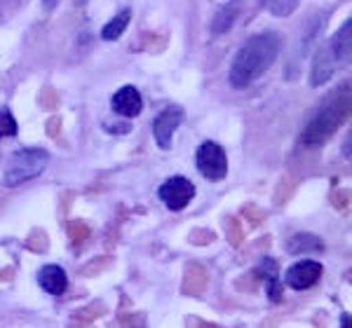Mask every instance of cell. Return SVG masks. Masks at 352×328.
<instances>
[{"label": "cell", "mask_w": 352, "mask_h": 328, "mask_svg": "<svg viewBox=\"0 0 352 328\" xmlns=\"http://www.w3.org/2000/svg\"><path fill=\"white\" fill-rule=\"evenodd\" d=\"M12 277H14V270H5V272H0V281L12 279Z\"/></svg>", "instance_id": "f546056e"}, {"label": "cell", "mask_w": 352, "mask_h": 328, "mask_svg": "<svg viewBox=\"0 0 352 328\" xmlns=\"http://www.w3.org/2000/svg\"><path fill=\"white\" fill-rule=\"evenodd\" d=\"M237 16V8L235 5H228V8L219 10L217 16H214V24H212V31L214 33H223L228 31V28L232 26V19Z\"/></svg>", "instance_id": "e0dca14e"}, {"label": "cell", "mask_w": 352, "mask_h": 328, "mask_svg": "<svg viewBox=\"0 0 352 328\" xmlns=\"http://www.w3.org/2000/svg\"><path fill=\"white\" fill-rule=\"evenodd\" d=\"M106 268H109V260H106V258H99V260H94L92 265H85V268H82V274H85V277L99 274V272H104Z\"/></svg>", "instance_id": "cb8c5ba5"}, {"label": "cell", "mask_w": 352, "mask_h": 328, "mask_svg": "<svg viewBox=\"0 0 352 328\" xmlns=\"http://www.w3.org/2000/svg\"><path fill=\"white\" fill-rule=\"evenodd\" d=\"M106 314H109V307H106L104 303L94 301V303L85 305V307H80V309H76L71 319H76V321H87V324H92L94 319H101V316H106Z\"/></svg>", "instance_id": "9a60e30c"}, {"label": "cell", "mask_w": 352, "mask_h": 328, "mask_svg": "<svg viewBox=\"0 0 352 328\" xmlns=\"http://www.w3.org/2000/svg\"><path fill=\"white\" fill-rule=\"evenodd\" d=\"M350 115V89L348 84L333 92L324 104L320 106L317 115L305 124L303 134H300V143L303 145H322L333 137V132L348 120Z\"/></svg>", "instance_id": "7a4b0ae2"}, {"label": "cell", "mask_w": 352, "mask_h": 328, "mask_svg": "<svg viewBox=\"0 0 352 328\" xmlns=\"http://www.w3.org/2000/svg\"><path fill=\"white\" fill-rule=\"evenodd\" d=\"M16 134V120L8 108H0V139L14 137Z\"/></svg>", "instance_id": "d6986e66"}, {"label": "cell", "mask_w": 352, "mask_h": 328, "mask_svg": "<svg viewBox=\"0 0 352 328\" xmlns=\"http://www.w3.org/2000/svg\"><path fill=\"white\" fill-rule=\"evenodd\" d=\"M43 5H45V10H54L56 5H59V0H43Z\"/></svg>", "instance_id": "f1b7e54d"}, {"label": "cell", "mask_w": 352, "mask_h": 328, "mask_svg": "<svg viewBox=\"0 0 352 328\" xmlns=\"http://www.w3.org/2000/svg\"><path fill=\"white\" fill-rule=\"evenodd\" d=\"M212 239H214L212 233H195V235H192V242H195V244H197V242H212Z\"/></svg>", "instance_id": "484cf974"}, {"label": "cell", "mask_w": 352, "mask_h": 328, "mask_svg": "<svg viewBox=\"0 0 352 328\" xmlns=\"http://www.w3.org/2000/svg\"><path fill=\"white\" fill-rule=\"evenodd\" d=\"M195 162L200 174L207 180H221L228 174V157H226L223 148L219 143H214V141H204L197 148Z\"/></svg>", "instance_id": "277c9868"}, {"label": "cell", "mask_w": 352, "mask_h": 328, "mask_svg": "<svg viewBox=\"0 0 352 328\" xmlns=\"http://www.w3.org/2000/svg\"><path fill=\"white\" fill-rule=\"evenodd\" d=\"M228 237H230L232 246H240V244H242V239H244L242 228H240V225H237L232 218H228Z\"/></svg>", "instance_id": "603a6c76"}, {"label": "cell", "mask_w": 352, "mask_h": 328, "mask_svg": "<svg viewBox=\"0 0 352 328\" xmlns=\"http://www.w3.org/2000/svg\"><path fill=\"white\" fill-rule=\"evenodd\" d=\"M181 122H184V110H181L179 106L164 108L160 115L155 117V122H153V137H155L157 145H160L162 150H167L169 145H172V137Z\"/></svg>", "instance_id": "8992f818"}, {"label": "cell", "mask_w": 352, "mask_h": 328, "mask_svg": "<svg viewBox=\"0 0 352 328\" xmlns=\"http://www.w3.org/2000/svg\"><path fill=\"white\" fill-rule=\"evenodd\" d=\"M254 279H256V272L242 277V279H237V288H240V291H256V284H254Z\"/></svg>", "instance_id": "d4e9b609"}, {"label": "cell", "mask_w": 352, "mask_h": 328, "mask_svg": "<svg viewBox=\"0 0 352 328\" xmlns=\"http://www.w3.org/2000/svg\"><path fill=\"white\" fill-rule=\"evenodd\" d=\"M38 284L43 286V291L52 293V296H61L68 286V279L59 265H45L41 274H38Z\"/></svg>", "instance_id": "8fae6325"}, {"label": "cell", "mask_w": 352, "mask_h": 328, "mask_svg": "<svg viewBox=\"0 0 352 328\" xmlns=\"http://www.w3.org/2000/svg\"><path fill=\"white\" fill-rule=\"evenodd\" d=\"M265 279V291H268V298L272 303H280L282 301V281L277 274H268L263 277Z\"/></svg>", "instance_id": "ffe728a7"}, {"label": "cell", "mask_w": 352, "mask_h": 328, "mask_svg": "<svg viewBox=\"0 0 352 328\" xmlns=\"http://www.w3.org/2000/svg\"><path fill=\"white\" fill-rule=\"evenodd\" d=\"M322 242L315 235H296L287 242L289 253H303V251H320Z\"/></svg>", "instance_id": "5bb4252c"}, {"label": "cell", "mask_w": 352, "mask_h": 328, "mask_svg": "<svg viewBox=\"0 0 352 328\" xmlns=\"http://www.w3.org/2000/svg\"><path fill=\"white\" fill-rule=\"evenodd\" d=\"M129 19H132V10H122V12H118L109 21V24L101 28V38H104V40H109V43L118 40V38L124 33V28L129 26Z\"/></svg>", "instance_id": "4fadbf2b"}, {"label": "cell", "mask_w": 352, "mask_h": 328, "mask_svg": "<svg viewBox=\"0 0 352 328\" xmlns=\"http://www.w3.org/2000/svg\"><path fill=\"white\" fill-rule=\"evenodd\" d=\"M350 31H352V21L345 19V24L333 33V38L329 40V47L331 52L336 54V59L340 64H348L350 61V54H352V38H350Z\"/></svg>", "instance_id": "7c38bea8"}, {"label": "cell", "mask_w": 352, "mask_h": 328, "mask_svg": "<svg viewBox=\"0 0 352 328\" xmlns=\"http://www.w3.org/2000/svg\"><path fill=\"white\" fill-rule=\"evenodd\" d=\"M120 328H148V316L144 312H122L120 314Z\"/></svg>", "instance_id": "ac0fdd59"}, {"label": "cell", "mask_w": 352, "mask_h": 328, "mask_svg": "<svg viewBox=\"0 0 352 328\" xmlns=\"http://www.w3.org/2000/svg\"><path fill=\"white\" fill-rule=\"evenodd\" d=\"M50 162V152L43 148H24L16 150L8 160L5 167V185L16 188V185L26 183V180L41 176Z\"/></svg>", "instance_id": "3957f363"}, {"label": "cell", "mask_w": 352, "mask_h": 328, "mask_svg": "<svg viewBox=\"0 0 352 328\" xmlns=\"http://www.w3.org/2000/svg\"><path fill=\"white\" fill-rule=\"evenodd\" d=\"M111 106L120 117H136L144 108V101H141V94L136 87H120L113 94Z\"/></svg>", "instance_id": "9c48e42d"}, {"label": "cell", "mask_w": 352, "mask_h": 328, "mask_svg": "<svg viewBox=\"0 0 352 328\" xmlns=\"http://www.w3.org/2000/svg\"><path fill=\"white\" fill-rule=\"evenodd\" d=\"M68 235H71V239L76 242H82L85 237L89 235V228L85 223H80V220H76V223H68Z\"/></svg>", "instance_id": "44dd1931"}, {"label": "cell", "mask_w": 352, "mask_h": 328, "mask_svg": "<svg viewBox=\"0 0 352 328\" xmlns=\"http://www.w3.org/2000/svg\"><path fill=\"white\" fill-rule=\"evenodd\" d=\"M160 200L167 204L172 211H181L190 204V200L195 197V185L184 176H172L160 185Z\"/></svg>", "instance_id": "5b68a950"}, {"label": "cell", "mask_w": 352, "mask_h": 328, "mask_svg": "<svg viewBox=\"0 0 352 328\" xmlns=\"http://www.w3.org/2000/svg\"><path fill=\"white\" fill-rule=\"evenodd\" d=\"M338 66H343L340 61L336 59V54L331 52V47L324 45V47L317 52L315 61H312V73H310V84L312 87H320V84H324L331 80V75L336 73Z\"/></svg>", "instance_id": "ba28073f"}, {"label": "cell", "mask_w": 352, "mask_h": 328, "mask_svg": "<svg viewBox=\"0 0 352 328\" xmlns=\"http://www.w3.org/2000/svg\"><path fill=\"white\" fill-rule=\"evenodd\" d=\"M282 40L277 33L265 31L258 36H252L247 43L237 49L235 59L230 66V84L237 89L249 87L252 82H256L265 71L275 64L277 54H280Z\"/></svg>", "instance_id": "6da1fadb"}, {"label": "cell", "mask_w": 352, "mask_h": 328, "mask_svg": "<svg viewBox=\"0 0 352 328\" xmlns=\"http://www.w3.org/2000/svg\"><path fill=\"white\" fill-rule=\"evenodd\" d=\"M263 3V8L268 10L270 14L275 16H289L294 12V10L298 8L300 0H261Z\"/></svg>", "instance_id": "2e32d148"}, {"label": "cell", "mask_w": 352, "mask_h": 328, "mask_svg": "<svg viewBox=\"0 0 352 328\" xmlns=\"http://www.w3.org/2000/svg\"><path fill=\"white\" fill-rule=\"evenodd\" d=\"M320 277H322V265L317 260H300V263L292 265L287 270L285 281L292 288H296V291H305V288L315 286L320 281Z\"/></svg>", "instance_id": "52a82bcc"}, {"label": "cell", "mask_w": 352, "mask_h": 328, "mask_svg": "<svg viewBox=\"0 0 352 328\" xmlns=\"http://www.w3.org/2000/svg\"><path fill=\"white\" fill-rule=\"evenodd\" d=\"M28 248H31V251H38V253H45L47 251V237H45L41 230L33 233L31 237H28Z\"/></svg>", "instance_id": "7402d4cb"}, {"label": "cell", "mask_w": 352, "mask_h": 328, "mask_svg": "<svg viewBox=\"0 0 352 328\" xmlns=\"http://www.w3.org/2000/svg\"><path fill=\"white\" fill-rule=\"evenodd\" d=\"M340 328H350V314L340 316Z\"/></svg>", "instance_id": "4dcf8cb0"}, {"label": "cell", "mask_w": 352, "mask_h": 328, "mask_svg": "<svg viewBox=\"0 0 352 328\" xmlns=\"http://www.w3.org/2000/svg\"><path fill=\"white\" fill-rule=\"evenodd\" d=\"M195 328H223V326L212 324V321H200V324H195Z\"/></svg>", "instance_id": "83f0119b"}, {"label": "cell", "mask_w": 352, "mask_h": 328, "mask_svg": "<svg viewBox=\"0 0 352 328\" xmlns=\"http://www.w3.org/2000/svg\"><path fill=\"white\" fill-rule=\"evenodd\" d=\"M66 328H94V326L87 324V321H73V324H68Z\"/></svg>", "instance_id": "4316f807"}, {"label": "cell", "mask_w": 352, "mask_h": 328, "mask_svg": "<svg viewBox=\"0 0 352 328\" xmlns=\"http://www.w3.org/2000/svg\"><path fill=\"white\" fill-rule=\"evenodd\" d=\"M209 286V272L202 268L200 263H190L188 268H186V274H184V284H181V291L186 293V296H202L204 291H207Z\"/></svg>", "instance_id": "30bf717a"}]
</instances>
